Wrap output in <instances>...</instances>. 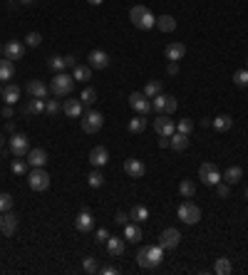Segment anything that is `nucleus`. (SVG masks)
Segmentation results:
<instances>
[{
  "mask_svg": "<svg viewBox=\"0 0 248 275\" xmlns=\"http://www.w3.org/2000/svg\"><path fill=\"white\" fill-rule=\"evenodd\" d=\"M223 181L231 183V186H233V183H241L243 181V169H241V166H228V169L223 171Z\"/></svg>",
  "mask_w": 248,
  "mask_h": 275,
  "instance_id": "25",
  "label": "nucleus"
},
{
  "mask_svg": "<svg viewBox=\"0 0 248 275\" xmlns=\"http://www.w3.org/2000/svg\"><path fill=\"white\" fill-rule=\"evenodd\" d=\"M176 131L189 136V134L194 131V122H191V119H186V117H184V119H179V122H176Z\"/></svg>",
  "mask_w": 248,
  "mask_h": 275,
  "instance_id": "44",
  "label": "nucleus"
},
{
  "mask_svg": "<svg viewBox=\"0 0 248 275\" xmlns=\"http://www.w3.org/2000/svg\"><path fill=\"white\" fill-rule=\"evenodd\" d=\"M72 77L80 80V82H87V80H92V67L90 64H75L72 67Z\"/></svg>",
  "mask_w": 248,
  "mask_h": 275,
  "instance_id": "26",
  "label": "nucleus"
},
{
  "mask_svg": "<svg viewBox=\"0 0 248 275\" xmlns=\"http://www.w3.org/2000/svg\"><path fill=\"white\" fill-rule=\"evenodd\" d=\"M144 129H147V117L144 114H137V117L129 119V131L132 134H142Z\"/></svg>",
  "mask_w": 248,
  "mask_h": 275,
  "instance_id": "31",
  "label": "nucleus"
},
{
  "mask_svg": "<svg viewBox=\"0 0 248 275\" xmlns=\"http://www.w3.org/2000/svg\"><path fill=\"white\" fill-rule=\"evenodd\" d=\"M0 97H3V87H0Z\"/></svg>",
  "mask_w": 248,
  "mask_h": 275,
  "instance_id": "61",
  "label": "nucleus"
},
{
  "mask_svg": "<svg viewBox=\"0 0 248 275\" xmlns=\"http://www.w3.org/2000/svg\"><path fill=\"white\" fill-rule=\"evenodd\" d=\"M0 223H3V214H0Z\"/></svg>",
  "mask_w": 248,
  "mask_h": 275,
  "instance_id": "62",
  "label": "nucleus"
},
{
  "mask_svg": "<svg viewBox=\"0 0 248 275\" xmlns=\"http://www.w3.org/2000/svg\"><path fill=\"white\" fill-rule=\"evenodd\" d=\"M179 193H181L184 198H191V196L196 193V183L191 181V179H184V181L179 183Z\"/></svg>",
  "mask_w": 248,
  "mask_h": 275,
  "instance_id": "38",
  "label": "nucleus"
},
{
  "mask_svg": "<svg viewBox=\"0 0 248 275\" xmlns=\"http://www.w3.org/2000/svg\"><path fill=\"white\" fill-rule=\"evenodd\" d=\"M28 94L30 97H35V99H47V94H50V87L42 82V80H32V82H28Z\"/></svg>",
  "mask_w": 248,
  "mask_h": 275,
  "instance_id": "16",
  "label": "nucleus"
},
{
  "mask_svg": "<svg viewBox=\"0 0 248 275\" xmlns=\"http://www.w3.org/2000/svg\"><path fill=\"white\" fill-rule=\"evenodd\" d=\"M3 99H5V104H15L20 99V87L18 85H8L3 90Z\"/></svg>",
  "mask_w": 248,
  "mask_h": 275,
  "instance_id": "30",
  "label": "nucleus"
},
{
  "mask_svg": "<svg viewBox=\"0 0 248 275\" xmlns=\"http://www.w3.org/2000/svg\"><path fill=\"white\" fill-rule=\"evenodd\" d=\"M129 107L137 114H144V117L152 112V102H149V97H144V92H132L129 94Z\"/></svg>",
  "mask_w": 248,
  "mask_h": 275,
  "instance_id": "10",
  "label": "nucleus"
},
{
  "mask_svg": "<svg viewBox=\"0 0 248 275\" xmlns=\"http://www.w3.org/2000/svg\"><path fill=\"white\" fill-rule=\"evenodd\" d=\"M75 228H77L80 233H90V231L94 228V218H92V214H90L87 209L77 214V218H75Z\"/></svg>",
  "mask_w": 248,
  "mask_h": 275,
  "instance_id": "14",
  "label": "nucleus"
},
{
  "mask_svg": "<svg viewBox=\"0 0 248 275\" xmlns=\"http://www.w3.org/2000/svg\"><path fill=\"white\" fill-rule=\"evenodd\" d=\"M10 209H13V196L10 193H0V214H5Z\"/></svg>",
  "mask_w": 248,
  "mask_h": 275,
  "instance_id": "47",
  "label": "nucleus"
},
{
  "mask_svg": "<svg viewBox=\"0 0 248 275\" xmlns=\"http://www.w3.org/2000/svg\"><path fill=\"white\" fill-rule=\"evenodd\" d=\"M246 70H248V60H246Z\"/></svg>",
  "mask_w": 248,
  "mask_h": 275,
  "instance_id": "64",
  "label": "nucleus"
},
{
  "mask_svg": "<svg viewBox=\"0 0 248 275\" xmlns=\"http://www.w3.org/2000/svg\"><path fill=\"white\" fill-rule=\"evenodd\" d=\"M124 238L129 243H139L142 241V226L139 223H124Z\"/></svg>",
  "mask_w": 248,
  "mask_h": 275,
  "instance_id": "24",
  "label": "nucleus"
},
{
  "mask_svg": "<svg viewBox=\"0 0 248 275\" xmlns=\"http://www.w3.org/2000/svg\"><path fill=\"white\" fill-rule=\"evenodd\" d=\"M231 270H233V265H231V260H228V258H218L216 265H214V273H216V275H228Z\"/></svg>",
  "mask_w": 248,
  "mask_h": 275,
  "instance_id": "37",
  "label": "nucleus"
},
{
  "mask_svg": "<svg viewBox=\"0 0 248 275\" xmlns=\"http://www.w3.org/2000/svg\"><path fill=\"white\" fill-rule=\"evenodd\" d=\"M199 179L204 181V186H216L223 176H221V171H218L216 164H209V161H206V164L199 166Z\"/></svg>",
  "mask_w": 248,
  "mask_h": 275,
  "instance_id": "9",
  "label": "nucleus"
},
{
  "mask_svg": "<svg viewBox=\"0 0 248 275\" xmlns=\"http://www.w3.org/2000/svg\"><path fill=\"white\" fill-rule=\"evenodd\" d=\"M72 90H75V77L67 75V72H57L52 77V82H50V92L55 97H70Z\"/></svg>",
  "mask_w": 248,
  "mask_h": 275,
  "instance_id": "3",
  "label": "nucleus"
},
{
  "mask_svg": "<svg viewBox=\"0 0 248 275\" xmlns=\"http://www.w3.org/2000/svg\"><path fill=\"white\" fill-rule=\"evenodd\" d=\"M87 183H90L92 188H102V186H104V174H102L99 169H92V171L87 174Z\"/></svg>",
  "mask_w": 248,
  "mask_h": 275,
  "instance_id": "36",
  "label": "nucleus"
},
{
  "mask_svg": "<svg viewBox=\"0 0 248 275\" xmlns=\"http://www.w3.org/2000/svg\"><path fill=\"white\" fill-rule=\"evenodd\" d=\"M13 75H15V64H13V60H3L0 57V80H13Z\"/></svg>",
  "mask_w": 248,
  "mask_h": 275,
  "instance_id": "33",
  "label": "nucleus"
},
{
  "mask_svg": "<svg viewBox=\"0 0 248 275\" xmlns=\"http://www.w3.org/2000/svg\"><path fill=\"white\" fill-rule=\"evenodd\" d=\"M129 218H132L134 223H147V218H149V209H147V206H134V209L129 211Z\"/></svg>",
  "mask_w": 248,
  "mask_h": 275,
  "instance_id": "32",
  "label": "nucleus"
},
{
  "mask_svg": "<svg viewBox=\"0 0 248 275\" xmlns=\"http://www.w3.org/2000/svg\"><path fill=\"white\" fill-rule=\"evenodd\" d=\"M246 198H248V188H246Z\"/></svg>",
  "mask_w": 248,
  "mask_h": 275,
  "instance_id": "63",
  "label": "nucleus"
},
{
  "mask_svg": "<svg viewBox=\"0 0 248 275\" xmlns=\"http://www.w3.org/2000/svg\"><path fill=\"white\" fill-rule=\"evenodd\" d=\"M5 131H8V134H15V124L8 122V124H5Z\"/></svg>",
  "mask_w": 248,
  "mask_h": 275,
  "instance_id": "56",
  "label": "nucleus"
},
{
  "mask_svg": "<svg viewBox=\"0 0 248 275\" xmlns=\"http://www.w3.org/2000/svg\"><path fill=\"white\" fill-rule=\"evenodd\" d=\"M80 102H82V107H92L97 102V90L94 87H85L82 94H80Z\"/></svg>",
  "mask_w": 248,
  "mask_h": 275,
  "instance_id": "35",
  "label": "nucleus"
},
{
  "mask_svg": "<svg viewBox=\"0 0 248 275\" xmlns=\"http://www.w3.org/2000/svg\"><path fill=\"white\" fill-rule=\"evenodd\" d=\"M87 3H90V5H102L104 0H87Z\"/></svg>",
  "mask_w": 248,
  "mask_h": 275,
  "instance_id": "57",
  "label": "nucleus"
},
{
  "mask_svg": "<svg viewBox=\"0 0 248 275\" xmlns=\"http://www.w3.org/2000/svg\"><path fill=\"white\" fill-rule=\"evenodd\" d=\"M107 253H109L112 258H119V255H124V238L109 236V238H107Z\"/></svg>",
  "mask_w": 248,
  "mask_h": 275,
  "instance_id": "23",
  "label": "nucleus"
},
{
  "mask_svg": "<svg viewBox=\"0 0 248 275\" xmlns=\"http://www.w3.org/2000/svg\"><path fill=\"white\" fill-rule=\"evenodd\" d=\"M176 216H179V221L186 223V226H196V223L201 221V209H199L194 201H184V203L179 206Z\"/></svg>",
  "mask_w": 248,
  "mask_h": 275,
  "instance_id": "4",
  "label": "nucleus"
},
{
  "mask_svg": "<svg viewBox=\"0 0 248 275\" xmlns=\"http://www.w3.org/2000/svg\"><path fill=\"white\" fill-rule=\"evenodd\" d=\"M107 161H109V152H107L104 147H94L92 152H90V164H92L94 169L107 166Z\"/></svg>",
  "mask_w": 248,
  "mask_h": 275,
  "instance_id": "18",
  "label": "nucleus"
},
{
  "mask_svg": "<svg viewBox=\"0 0 248 275\" xmlns=\"http://www.w3.org/2000/svg\"><path fill=\"white\" fill-rule=\"evenodd\" d=\"M211 126H214L216 131H228V129L233 126V119H231L228 114H218V117L211 119Z\"/></svg>",
  "mask_w": 248,
  "mask_h": 275,
  "instance_id": "28",
  "label": "nucleus"
},
{
  "mask_svg": "<svg viewBox=\"0 0 248 275\" xmlns=\"http://www.w3.org/2000/svg\"><path fill=\"white\" fill-rule=\"evenodd\" d=\"M65 62H67V67H75V64H77V60H75L72 55H67V57H65Z\"/></svg>",
  "mask_w": 248,
  "mask_h": 275,
  "instance_id": "55",
  "label": "nucleus"
},
{
  "mask_svg": "<svg viewBox=\"0 0 248 275\" xmlns=\"http://www.w3.org/2000/svg\"><path fill=\"white\" fill-rule=\"evenodd\" d=\"M164 55H166V60H171V62L184 60V55H186V45H184V42H171V45H166Z\"/></svg>",
  "mask_w": 248,
  "mask_h": 275,
  "instance_id": "19",
  "label": "nucleus"
},
{
  "mask_svg": "<svg viewBox=\"0 0 248 275\" xmlns=\"http://www.w3.org/2000/svg\"><path fill=\"white\" fill-rule=\"evenodd\" d=\"M129 20H132V25H134L137 30H152V28H156L154 13H152L147 5H134V8L129 10Z\"/></svg>",
  "mask_w": 248,
  "mask_h": 275,
  "instance_id": "2",
  "label": "nucleus"
},
{
  "mask_svg": "<svg viewBox=\"0 0 248 275\" xmlns=\"http://www.w3.org/2000/svg\"><path fill=\"white\" fill-rule=\"evenodd\" d=\"M169 144H171L174 152H184L186 147H189V136H186V134H179V131H174V134L169 136Z\"/></svg>",
  "mask_w": 248,
  "mask_h": 275,
  "instance_id": "27",
  "label": "nucleus"
},
{
  "mask_svg": "<svg viewBox=\"0 0 248 275\" xmlns=\"http://www.w3.org/2000/svg\"><path fill=\"white\" fill-rule=\"evenodd\" d=\"M154 131L159 136H171L176 131V124H174V119H169V114H159L154 119Z\"/></svg>",
  "mask_w": 248,
  "mask_h": 275,
  "instance_id": "12",
  "label": "nucleus"
},
{
  "mask_svg": "<svg viewBox=\"0 0 248 275\" xmlns=\"http://www.w3.org/2000/svg\"><path fill=\"white\" fill-rule=\"evenodd\" d=\"M8 149H10V154L15 159H25L28 152H30V139L25 134H13L10 142H8Z\"/></svg>",
  "mask_w": 248,
  "mask_h": 275,
  "instance_id": "6",
  "label": "nucleus"
},
{
  "mask_svg": "<svg viewBox=\"0 0 248 275\" xmlns=\"http://www.w3.org/2000/svg\"><path fill=\"white\" fill-rule=\"evenodd\" d=\"M25 45H28V47H40V45H42V35H40V32H28V35H25Z\"/></svg>",
  "mask_w": 248,
  "mask_h": 275,
  "instance_id": "45",
  "label": "nucleus"
},
{
  "mask_svg": "<svg viewBox=\"0 0 248 275\" xmlns=\"http://www.w3.org/2000/svg\"><path fill=\"white\" fill-rule=\"evenodd\" d=\"M176 107H179V104H176V99H174L171 94H164V92H161V94H156L154 99H152V109L159 112V114H174V112H176Z\"/></svg>",
  "mask_w": 248,
  "mask_h": 275,
  "instance_id": "7",
  "label": "nucleus"
},
{
  "mask_svg": "<svg viewBox=\"0 0 248 275\" xmlns=\"http://www.w3.org/2000/svg\"><path fill=\"white\" fill-rule=\"evenodd\" d=\"M25 112H28L30 117L42 114V112H45V99H35V97H32L30 102H28V107H25Z\"/></svg>",
  "mask_w": 248,
  "mask_h": 275,
  "instance_id": "34",
  "label": "nucleus"
},
{
  "mask_svg": "<svg viewBox=\"0 0 248 275\" xmlns=\"http://www.w3.org/2000/svg\"><path fill=\"white\" fill-rule=\"evenodd\" d=\"M25 161H28V166H32V169L45 166V164H47V152H45V149H30L28 156H25Z\"/></svg>",
  "mask_w": 248,
  "mask_h": 275,
  "instance_id": "20",
  "label": "nucleus"
},
{
  "mask_svg": "<svg viewBox=\"0 0 248 275\" xmlns=\"http://www.w3.org/2000/svg\"><path fill=\"white\" fill-rule=\"evenodd\" d=\"M127 221H129V214H124V211H119V214L114 216V223H117V226H124Z\"/></svg>",
  "mask_w": 248,
  "mask_h": 275,
  "instance_id": "50",
  "label": "nucleus"
},
{
  "mask_svg": "<svg viewBox=\"0 0 248 275\" xmlns=\"http://www.w3.org/2000/svg\"><path fill=\"white\" fill-rule=\"evenodd\" d=\"M233 85H238V87H248V70H236L233 72Z\"/></svg>",
  "mask_w": 248,
  "mask_h": 275,
  "instance_id": "40",
  "label": "nucleus"
},
{
  "mask_svg": "<svg viewBox=\"0 0 248 275\" xmlns=\"http://www.w3.org/2000/svg\"><path fill=\"white\" fill-rule=\"evenodd\" d=\"M15 228H18V216L10 214V211H5V216H3V223H0V231H3V236H5V238L15 236Z\"/></svg>",
  "mask_w": 248,
  "mask_h": 275,
  "instance_id": "17",
  "label": "nucleus"
},
{
  "mask_svg": "<svg viewBox=\"0 0 248 275\" xmlns=\"http://www.w3.org/2000/svg\"><path fill=\"white\" fill-rule=\"evenodd\" d=\"M156 28L161 32H174L176 30V20H174V15H161V18H156Z\"/></svg>",
  "mask_w": 248,
  "mask_h": 275,
  "instance_id": "29",
  "label": "nucleus"
},
{
  "mask_svg": "<svg viewBox=\"0 0 248 275\" xmlns=\"http://www.w3.org/2000/svg\"><path fill=\"white\" fill-rule=\"evenodd\" d=\"M99 273H102V275H119V268H114V265H107V268H102Z\"/></svg>",
  "mask_w": 248,
  "mask_h": 275,
  "instance_id": "51",
  "label": "nucleus"
},
{
  "mask_svg": "<svg viewBox=\"0 0 248 275\" xmlns=\"http://www.w3.org/2000/svg\"><path fill=\"white\" fill-rule=\"evenodd\" d=\"M161 260H164V248L159 243L144 245V248H139V253H137V263H139V268H144V270H156Z\"/></svg>",
  "mask_w": 248,
  "mask_h": 275,
  "instance_id": "1",
  "label": "nucleus"
},
{
  "mask_svg": "<svg viewBox=\"0 0 248 275\" xmlns=\"http://www.w3.org/2000/svg\"><path fill=\"white\" fill-rule=\"evenodd\" d=\"M159 147H161V149L171 147V144H169V136H159Z\"/></svg>",
  "mask_w": 248,
  "mask_h": 275,
  "instance_id": "54",
  "label": "nucleus"
},
{
  "mask_svg": "<svg viewBox=\"0 0 248 275\" xmlns=\"http://www.w3.org/2000/svg\"><path fill=\"white\" fill-rule=\"evenodd\" d=\"M144 171H147L144 161H139V159H127V161H124V174H127L129 179H142Z\"/></svg>",
  "mask_w": 248,
  "mask_h": 275,
  "instance_id": "13",
  "label": "nucleus"
},
{
  "mask_svg": "<svg viewBox=\"0 0 248 275\" xmlns=\"http://www.w3.org/2000/svg\"><path fill=\"white\" fill-rule=\"evenodd\" d=\"M82 270H85V273H99L97 258H92V255H87V258L82 260Z\"/></svg>",
  "mask_w": 248,
  "mask_h": 275,
  "instance_id": "43",
  "label": "nucleus"
},
{
  "mask_svg": "<svg viewBox=\"0 0 248 275\" xmlns=\"http://www.w3.org/2000/svg\"><path fill=\"white\" fill-rule=\"evenodd\" d=\"M28 186L32 191H47L50 188V176H47L45 166H37V169L28 171Z\"/></svg>",
  "mask_w": 248,
  "mask_h": 275,
  "instance_id": "5",
  "label": "nucleus"
},
{
  "mask_svg": "<svg viewBox=\"0 0 248 275\" xmlns=\"http://www.w3.org/2000/svg\"><path fill=\"white\" fill-rule=\"evenodd\" d=\"M87 60H90V67H92V70H104V67L109 64V55H107L104 50H92Z\"/></svg>",
  "mask_w": 248,
  "mask_h": 275,
  "instance_id": "22",
  "label": "nucleus"
},
{
  "mask_svg": "<svg viewBox=\"0 0 248 275\" xmlns=\"http://www.w3.org/2000/svg\"><path fill=\"white\" fill-rule=\"evenodd\" d=\"M62 112H65L70 119H80V117H82V102H80V99H65Z\"/></svg>",
  "mask_w": 248,
  "mask_h": 275,
  "instance_id": "21",
  "label": "nucleus"
},
{
  "mask_svg": "<svg viewBox=\"0 0 248 275\" xmlns=\"http://www.w3.org/2000/svg\"><path fill=\"white\" fill-rule=\"evenodd\" d=\"M156 94H161V82H159V80H152V82H147V85H144V97L154 99Z\"/></svg>",
  "mask_w": 248,
  "mask_h": 275,
  "instance_id": "39",
  "label": "nucleus"
},
{
  "mask_svg": "<svg viewBox=\"0 0 248 275\" xmlns=\"http://www.w3.org/2000/svg\"><path fill=\"white\" fill-rule=\"evenodd\" d=\"M216 191H218V198H228V196H231V183L218 181L216 183Z\"/></svg>",
  "mask_w": 248,
  "mask_h": 275,
  "instance_id": "48",
  "label": "nucleus"
},
{
  "mask_svg": "<svg viewBox=\"0 0 248 275\" xmlns=\"http://www.w3.org/2000/svg\"><path fill=\"white\" fill-rule=\"evenodd\" d=\"M107 238H109V231H107V228H99V231H97V243L104 245L107 243Z\"/></svg>",
  "mask_w": 248,
  "mask_h": 275,
  "instance_id": "49",
  "label": "nucleus"
},
{
  "mask_svg": "<svg viewBox=\"0 0 248 275\" xmlns=\"http://www.w3.org/2000/svg\"><path fill=\"white\" fill-rule=\"evenodd\" d=\"M181 243V233H179V228H164L161 231V236H159V245L164 248V250H174V248H179Z\"/></svg>",
  "mask_w": 248,
  "mask_h": 275,
  "instance_id": "11",
  "label": "nucleus"
},
{
  "mask_svg": "<svg viewBox=\"0 0 248 275\" xmlns=\"http://www.w3.org/2000/svg\"><path fill=\"white\" fill-rule=\"evenodd\" d=\"M0 57H3V45H0Z\"/></svg>",
  "mask_w": 248,
  "mask_h": 275,
  "instance_id": "60",
  "label": "nucleus"
},
{
  "mask_svg": "<svg viewBox=\"0 0 248 275\" xmlns=\"http://www.w3.org/2000/svg\"><path fill=\"white\" fill-rule=\"evenodd\" d=\"M102 124H104V117H102V112H97V109H90V112L82 114V131H85V134H97V131L102 129Z\"/></svg>",
  "mask_w": 248,
  "mask_h": 275,
  "instance_id": "8",
  "label": "nucleus"
},
{
  "mask_svg": "<svg viewBox=\"0 0 248 275\" xmlns=\"http://www.w3.org/2000/svg\"><path fill=\"white\" fill-rule=\"evenodd\" d=\"M20 3H25V5H35L37 0H20Z\"/></svg>",
  "mask_w": 248,
  "mask_h": 275,
  "instance_id": "58",
  "label": "nucleus"
},
{
  "mask_svg": "<svg viewBox=\"0 0 248 275\" xmlns=\"http://www.w3.org/2000/svg\"><path fill=\"white\" fill-rule=\"evenodd\" d=\"M3 147H5V139H3V134H0V149H3Z\"/></svg>",
  "mask_w": 248,
  "mask_h": 275,
  "instance_id": "59",
  "label": "nucleus"
},
{
  "mask_svg": "<svg viewBox=\"0 0 248 275\" xmlns=\"http://www.w3.org/2000/svg\"><path fill=\"white\" fill-rule=\"evenodd\" d=\"M3 55L8 57V60H23V55H25V47H23V42H18V40H10L5 47H3Z\"/></svg>",
  "mask_w": 248,
  "mask_h": 275,
  "instance_id": "15",
  "label": "nucleus"
},
{
  "mask_svg": "<svg viewBox=\"0 0 248 275\" xmlns=\"http://www.w3.org/2000/svg\"><path fill=\"white\" fill-rule=\"evenodd\" d=\"M13 114H15V112H13V104H5V109H3V117H5V119H13Z\"/></svg>",
  "mask_w": 248,
  "mask_h": 275,
  "instance_id": "52",
  "label": "nucleus"
},
{
  "mask_svg": "<svg viewBox=\"0 0 248 275\" xmlns=\"http://www.w3.org/2000/svg\"><path fill=\"white\" fill-rule=\"evenodd\" d=\"M25 171H28V161H23V159H15V161H13V174H15V176H23Z\"/></svg>",
  "mask_w": 248,
  "mask_h": 275,
  "instance_id": "46",
  "label": "nucleus"
},
{
  "mask_svg": "<svg viewBox=\"0 0 248 275\" xmlns=\"http://www.w3.org/2000/svg\"><path fill=\"white\" fill-rule=\"evenodd\" d=\"M47 64H50V70H55V72H65V67H67L65 57H60V55H52V57L47 60Z\"/></svg>",
  "mask_w": 248,
  "mask_h": 275,
  "instance_id": "41",
  "label": "nucleus"
},
{
  "mask_svg": "<svg viewBox=\"0 0 248 275\" xmlns=\"http://www.w3.org/2000/svg\"><path fill=\"white\" fill-rule=\"evenodd\" d=\"M45 112L50 114V117H55V114H60L62 112V104L57 99H45Z\"/></svg>",
  "mask_w": 248,
  "mask_h": 275,
  "instance_id": "42",
  "label": "nucleus"
},
{
  "mask_svg": "<svg viewBox=\"0 0 248 275\" xmlns=\"http://www.w3.org/2000/svg\"><path fill=\"white\" fill-rule=\"evenodd\" d=\"M166 72H169V75H171V77H174V75H179V67H176V62H171V64H169V70H166Z\"/></svg>",
  "mask_w": 248,
  "mask_h": 275,
  "instance_id": "53",
  "label": "nucleus"
}]
</instances>
